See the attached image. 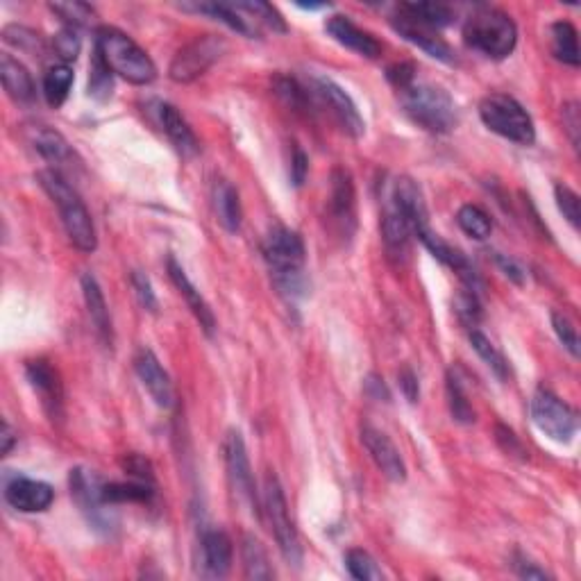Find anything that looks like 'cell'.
Masks as SVG:
<instances>
[{
  "instance_id": "bcb514c9",
  "label": "cell",
  "mask_w": 581,
  "mask_h": 581,
  "mask_svg": "<svg viewBox=\"0 0 581 581\" xmlns=\"http://www.w3.org/2000/svg\"><path fill=\"white\" fill-rule=\"evenodd\" d=\"M130 284H132V289H134V296H137V300H139V305L146 311H150V314H157L159 302H157V296H155V291H153V284H150L146 273L132 271L130 273Z\"/></svg>"
},
{
  "instance_id": "5b68a950",
  "label": "cell",
  "mask_w": 581,
  "mask_h": 581,
  "mask_svg": "<svg viewBox=\"0 0 581 581\" xmlns=\"http://www.w3.org/2000/svg\"><path fill=\"white\" fill-rule=\"evenodd\" d=\"M463 41L468 48L477 50L479 55L488 60H507L516 50L518 44V28L511 16L495 7H482L475 14L468 16L463 25Z\"/></svg>"
},
{
  "instance_id": "4dcf8cb0",
  "label": "cell",
  "mask_w": 581,
  "mask_h": 581,
  "mask_svg": "<svg viewBox=\"0 0 581 581\" xmlns=\"http://www.w3.org/2000/svg\"><path fill=\"white\" fill-rule=\"evenodd\" d=\"M241 559H243V575H246V579H255V581L273 579L275 572L271 566V559H268L266 547L261 545L257 536H252V534L243 536Z\"/></svg>"
},
{
  "instance_id": "e575fe53",
  "label": "cell",
  "mask_w": 581,
  "mask_h": 581,
  "mask_svg": "<svg viewBox=\"0 0 581 581\" xmlns=\"http://www.w3.org/2000/svg\"><path fill=\"white\" fill-rule=\"evenodd\" d=\"M468 339H470V345H473V350L477 352L479 357H482L484 364L491 368L495 375H498V380H502V382L507 380V377H509V364H507V359H504L502 352L495 348L493 341L488 339L484 332H479L477 327H475V330H470Z\"/></svg>"
},
{
  "instance_id": "6da1fadb",
  "label": "cell",
  "mask_w": 581,
  "mask_h": 581,
  "mask_svg": "<svg viewBox=\"0 0 581 581\" xmlns=\"http://www.w3.org/2000/svg\"><path fill=\"white\" fill-rule=\"evenodd\" d=\"M264 259L268 268H271L273 284L277 286V291L286 296L289 300H296L307 296L309 291V280L305 271V243H302L300 234L289 230V227L277 225L271 232L266 234L264 246Z\"/></svg>"
},
{
  "instance_id": "816d5d0a",
  "label": "cell",
  "mask_w": 581,
  "mask_h": 581,
  "mask_svg": "<svg viewBox=\"0 0 581 581\" xmlns=\"http://www.w3.org/2000/svg\"><path fill=\"white\" fill-rule=\"evenodd\" d=\"M563 125L570 134L572 148L579 150V128H581V119H579V105L577 103H568L563 107Z\"/></svg>"
},
{
  "instance_id": "7402d4cb",
  "label": "cell",
  "mask_w": 581,
  "mask_h": 581,
  "mask_svg": "<svg viewBox=\"0 0 581 581\" xmlns=\"http://www.w3.org/2000/svg\"><path fill=\"white\" fill-rule=\"evenodd\" d=\"M200 550H202V568H205L207 577L223 579L227 572L232 570L234 547L232 538L227 536L223 529H207V532L202 534Z\"/></svg>"
},
{
  "instance_id": "44dd1931",
  "label": "cell",
  "mask_w": 581,
  "mask_h": 581,
  "mask_svg": "<svg viewBox=\"0 0 581 581\" xmlns=\"http://www.w3.org/2000/svg\"><path fill=\"white\" fill-rule=\"evenodd\" d=\"M30 143L37 153L46 159L53 171L64 173L75 162V153L71 143L66 141L60 132L48 128V125H32L30 128Z\"/></svg>"
},
{
  "instance_id": "f907efd6",
  "label": "cell",
  "mask_w": 581,
  "mask_h": 581,
  "mask_svg": "<svg viewBox=\"0 0 581 581\" xmlns=\"http://www.w3.org/2000/svg\"><path fill=\"white\" fill-rule=\"evenodd\" d=\"M386 78L395 87V91H400L416 80V66L414 64H395L391 66L389 71H386Z\"/></svg>"
},
{
  "instance_id": "ab89813d",
  "label": "cell",
  "mask_w": 581,
  "mask_h": 581,
  "mask_svg": "<svg viewBox=\"0 0 581 581\" xmlns=\"http://www.w3.org/2000/svg\"><path fill=\"white\" fill-rule=\"evenodd\" d=\"M50 12L60 16V19L69 25V28H75V30L89 25L91 19L96 16L94 7L87 5V3H78V0H73V3H53L50 5Z\"/></svg>"
},
{
  "instance_id": "d4e9b609",
  "label": "cell",
  "mask_w": 581,
  "mask_h": 581,
  "mask_svg": "<svg viewBox=\"0 0 581 581\" xmlns=\"http://www.w3.org/2000/svg\"><path fill=\"white\" fill-rule=\"evenodd\" d=\"M0 78H3L7 96L16 105H32L37 100V87L30 71L10 53H3V57H0Z\"/></svg>"
},
{
  "instance_id": "8fae6325",
  "label": "cell",
  "mask_w": 581,
  "mask_h": 581,
  "mask_svg": "<svg viewBox=\"0 0 581 581\" xmlns=\"http://www.w3.org/2000/svg\"><path fill=\"white\" fill-rule=\"evenodd\" d=\"M223 452H225V468H227V477H230L232 491L239 495V500L243 504H248L255 516H261L264 507L259 504L257 484L250 468L246 443H243V436L241 432H237V429H230V432H227Z\"/></svg>"
},
{
  "instance_id": "603a6c76",
  "label": "cell",
  "mask_w": 581,
  "mask_h": 581,
  "mask_svg": "<svg viewBox=\"0 0 581 581\" xmlns=\"http://www.w3.org/2000/svg\"><path fill=\"white\" fill-rule=\"evenodd\" d=\"M182 10L212 16V19L225 23L227 28L239 32V35L248 37V39H255L259 35V25L255 23V19H252L246 10H243L241 3H218V0H214V3L182 5Z\"/></svg>"
},
{
  "instance_id": "d590c367",
  "label": "cell",
  "mask_w": 581,
  "mask_h": 581,
  "mask_svg": "<svg viewBox=\"0 0 581 581\" xmlns=\"http://www.w3.org/2000/svg\"><path fill=\"white\" fill-rule=\"evenodd\" d=\"M457 223L470 239L486 241L493 232V221L482 207L477 205H463L457 212Z\"/></svg>"
},
{
  "instance_id": "ffe728a7",
  "label": "cell",
  "mask_w": 581,
  "mask_h": 581,
  "mask_svg": "<svg viewBox=\"0 0 581 581\" xmlns=\"http://www.w3.org/2000/svg\"><path fill=\"white\" fill-rule=\"evenodd\" d=\"M325 30L330 32V37L336 41V44H341L343 48L352 50V53L366 57V60H377V57L382 55L380 41L370 35V32L361 30L359 25L352 23L350 16H343V14L330 16L325 23Z\"/></svg>"
},
{
  "instance_id": "681fc988",
  "label": "cell",
  "mask_w": 581,
  "mask_h": 581,
  "mask_svg": "<svg viewBox=\"0 0 581 581\" xmlns=\"http://www.w3.org/2000/svg\"><path fill=\"white\" fill-rule=\"evenodd\" d=\"M495 439H498L500 443V448L509 454V457H518L525 461L527 459V450L522 448V443L518 441V436L511 432L509 427H504V425H498V429H495Z\"/></svg>"
},
{
  "instance_id": "484cf974",
  "label": "cell",
  "mask_w": 581,
  "mask_h": 581,
  "mask_svg": "<svg viewBox=\"0 0 581 581\" xmlns=\"http://www.w3.org/2000/svg\"><path fill=\"white\" fill-rule=\"evenodd\" d=\"M159 123H162V130L166 132V137L171 139L175 150L182 157H196L200 153V141L196 137V132L191 130V125L187 119L178 112V107L159 103Z\"/></svg>"
},
{
  "instance_id": "f5cc1de1",
  "label": "cell",
  "mask_w": 581,
  "mask_h": 581,
  "mask_svg": "<svg viewBox=\"0 0 581 581\" xmlns=\"http://www.w3.org/2000/svg\"><path fill=\"white\" fill-rule=\"evenodd\" d=\"M398 382H400V389L404 393V398H407L409 402H418L420 389H418V377H416L414 370L404 368L402 373L398 375Z\"/></svg>"
},
{
  "instance_id": "b9f144b4",
  "label": "cell",
  "mask_w": 581,
  "mask_h": 581,
  "mask_svg": "<svg viewBox=\"0 0 581 581\" xmlns=\"http://www.w3.org/2000/svg\"><path fill=\"white\" fill-rule=\"evenodd\" d=\"M241 7L252 16V19H255L257 25H266V28H271L273 32H286V23L282 19V14L277 12L273 5L255 0V3H241Z\"/></svg>"
},
{
  "instance_id": "f1b7e54d",
  "label": "cell",
  "mask_w": 581,
  "mask_h": 581,
  "mask_svg": "<svg viewBox=\"0 0 581 581\" xmlns=\"http://www.w3.org/2000/svg\"><path fill=\"white\" fill-rule=\"evenodd\" d=\"M411 227L404 221V216L393 207V202L386 198L384 216H382V239L386 252L393 259H404L409 255V243H411Z\"/></svg>"
},
{
  "instance_id": "7c38bea8",
  "label": "cell",
  "mask_w": 581,
  "mask_h": 581,
  "mask_svg": "<svg viewBox=\"0 0 581 581\" xmlns=\"http://www.w3.org/2000/svg\"><path fill=\"white\" fill-rule=\"evenodd\" d=\"M311 96L316 98V103L332 114L336 125L348 134L352 139L364 137L366 123L361 119L355 100L348 96V91L339 87L330 78H314L311 80Z\"/></svg>"
},
{
  "instance_id": "9c48e42d",
  "label": "cell",
  "mask_w": 581,
  "mask_h": 581,
  "mask_svg": "<svg viewBox=\"0 0 581 581\" xmlns=\"http://www.w3.org/2000/svg\"><path fill=\"white\" fill-rule=\"evenodd\" d=\"M529 411H532L534 425L541 429L547 439L557 443H570L575 439L579 427L577 411L568 407V404L557 398L554 393L538 389L534 393L532 404H529Z\"/></svg>"
},
{
  "instance_id": "7a4b0ae2",
  "label": "cell",
  "mask_w": 581,
  "mask_h": 581,
  "mask_svg": "<svg viewBox=\"0 0 581 581\" xmlns=\"http://www.w3.org/2000/svg\"><path fill=\"white\" fill-rule=\"evenodd\" d=\"M39 187L48 193V198L55 202L60 209L62 225L66 230V237L80 252L91 255L98 248V234L94 218H91L87 205H84L80 193L75 191L73 184L66 180V175L53 168H44L37 173Z\"/></svg>"
},
{
  "instance_id": "83f0119b",
  "label": "cell",
  "mask_w": 581,
  "mask_h": 581,
  "mask_svg": "<svg viewBox=\"0 0 581 581\" xmlns=\"http://www.w3.org/2000/svg\"><path fill=\"white\" fill-rule=\"evenodd\" d=\"M212 205H214L216 221L223 225V230L230 232V234H237L241 230V223H243V209H241L239 191L234 189L232 182L218 180L214 184Z\"/></svg>"
},
{
  "instance_id": "11a10c76",
  "label": "cell",
  "mask_w": 581,
  "mask_h": 581,
  "mask_svg": "<svg viewBox=\"0 0 581 581\" xmlns=\"http://www.w3.org/2000/svg\"><path fill=\"white\" fill-rule=\"evenodd\" d=\"M516 572H518V577H522V579H550V575H547L543 568H538L536 563L527 561V559H520L516 563Z\"/></svg>"
},
{
  "instance_id": "9a60e30c",
  "label": "cell",
  "mask_w": 581,
  "mask_h": 581,
  "mask_svg": "<svg viewBox=\"0 0 581 581\" xmlns=\"http://www.w3.org/2000/svg\"><path fill=\"white\" fill-rule=\"evenodd\" d=\"M25 377L32 386V391L39 395L41 407H44L50 420H60L64 416V389L57 370L50 366L46 359H32L25 364Z\"/></svg>"
},
{
  "instance_id": "8992f818",
  "label": "cell",
  "mask_w": 581,
  "mask_h": 581,
  "mask_svg": "<svg viewBox=\"0 0 581 581\" xmlns=\"http://www.w3.org/2000/svg\"><path fill=\"white\" fill-rule=\"evenodd\" d=\"M479 119L488 130L500 134L502 139L518 143V146H532L536 141L532 116L516 98L507 94H488L479 103Z\"/></svg>"
},
{
  "instance_id": "2e32d148",
  "label": "cell",
  "mask_w": 581,
  "mask_h": 581,
  "mask_svg": "<svg viewBox=\"0 0 581 581\" xmlns=\"http://www.w3.org/2000/svg\"><path fill=\"white\" fill-rule=\"evenodd\" d=\"M134 370H137L139 382L143 384V389L148 391L150 398L155 400L157 407H162V409L175 407V400H178V395H175V386L164 370V366L159 364V359L155 357L153 350L141 348L137 352V357H134Z\"/></svg>"
},
{
  "instance_id": "5bb4252c",
  "label": "cell",
  "mask_w": 581,
  "mask_h": 581,
  "mask_svg": "<svg viewBox=\"0 0 581 581\" xmlns=\"http://www.w3.org/2000/svg\"><path fill=\"white\" fill-rule=\"evenodd\" d=\"M361 443H364L370 459L375 461V466L380 468V473L389 479V482L402 484L404 479H407V466H404L402 454L382 429H377L370 423L361 425Z\"/></svg>"
},
{
  "instance_id": "d6986e66",
  "label": "cell",
  "mask_w": 581,
  "mask_h": 581,
  "mask_svg": "<svg viewBox=\"0 0 581 581\" xmlns=\"http://www.w3.org/2000/svg\"><path fill=\"white\" fill-rule=\"evenodd\" d=\"M166 271H168V277H171V282L175 284V289L180 291V296L184 298V302H187L191 314L196 316V321L202 327V332H205L209 339H212L214 332H216V316H214L212 307L207 305V300L202 298V293L196 289V286H193V282L189 280V275L184 273L182 264L173 255H168Z\"/></svg>"
},
{
  "instance_id": "3957f363",
  "label": "cell",
  "mask_w": 581,
  "mask_h": 581,
  "mask_svg": "<svg viewBox=\"0 0 581 581\" xmlns=\"http://www.w3.org/2000/svg\"><path fill=\"white\" fill-rule=\"evenodd\" d=\"M96 53L114 75L130 84H150L157 78V66L137 41L119 28L103 25L96 32Z\"/></svg>"
},
{
  "instance_id": "c3c4849f",
  "label": "cell",
  "mask_w": 581,
  "mask_h": 581,
  "mask_svg": "<svg viewBox=\"0 0 581 581\" xmlns=\"http://www.w3.org/2000/svg\"><path fill=\"white\" fill-rule=\"evenodd\" d=\"M121 466L125 473H128L132 479H139V482H150L155 484V475H153V466H150L148 459H143L141 454H125Z\"/></svg>"
},
{
  "instance_id": "277c9868",
  "label": "cell",
  "mask_w": 581,
  "mask_h": 581,
  "mask_svg": "<svg viewBox=\"0 0 581 581\" xmlns=\"http://www.w3.org/2000/svg\"><path fill=\"white\" fill-rule=\"evenodd\" d=\"M404 114L418 128L432 134H448L459 123V109L448 91L429 82H411L398 91Z\"/></svg>"
},
{
  "instance_id": "4fadbf2b",
  "label": "cell",
  "mask_w": 581,
  "mask_h": 581,
  "mask_svg": "<svg viewBox=\"0 0 581 581\" xmlns=\"http://www.w3.org/2000/svg\"><path fill=\"white\" fill-rule=\"evenodd\" d=\"M330 221L339 237L350 239L357 227V193L352 175L345 168H334L332 184H330Z\"/></svg>"
},
{
  "instance_id": "8d00e7d4",
  "label": "cell",
  "mask_w": 581,
  "mask_h": 581,
  "mask_svg": "<svg viewBox=\"0 0 581 581\" xmlns=\"http://www.w3.org/2000/svg\"><path fill=\"white\" fill-rule=\"evenodd\" d=\"M448 404H450V414L461 425H473L475 423V409L468 400V393L463 391V384L454 370L448 373Z\"/></svg>"
},
{
  "instance_id": "ba28073f",
  "label": "cell",
  "mask_w": 581,
  "mask_h": 581,
  "mask_svg": "<svg viewBox=\"0 0 581 581\" xmlns=\"http://www.w3.org/2000/svg\"><path fill=\"white\" fill-rule=\"evenodd\" d=\"M227 50L223 37L202 35L189 41L175 53L171 66H168V78L178 84H189L205 75L212 66L221 60V55Z\"/></svg>"
},
{
  "instance_id": "60d3db41",
  "label": "cell",
  "mask_w": 581,
  "mask_h": 581,
  "mask_svg": "<svg viewBox=\"0 0 581 581\" xmlns=\"http://www.w3.org/2000/svg\"><path fill=\"white\" fill-rule=\"evenodd\" d=\"M552 327H554V332H557L559 341L563 343V348H566L570 355L577 359L581 352V343H579L577 327L570 321V316L563 314V311H552Z\"/></svg>"
},
{
  "instance_id": "db71d44e",
  "label": "cell",
  "mask_w": 581,
  "mask_h": 581,
  "mask_svg": "<svg viewBox=\"0 0 581 581\" xmlns=\"http://www.w3.org/2000/svg\"><path fill=\"white\" fill-rule=\"evenodd\" d=\"M307 171H309L307 155L302 153V150H296V157H293V164H291V178H293V184H296V187H300V184L305 182Z\"/></svg>"
},
{
  "instance_id": "1f68e13d",
  "label": "cell",
  "mask_w": 581,
  "mask_h": 581,
  "mask_svg": "<svg viewBox=\"0 0 581 581\" xmlns=\"http://www.w3.org/2000/svg\"><path fill=\"white\" fill-rule=\"evenodd\" d=\"M155 498V484L150 482H105L103 484V500L112 507V504H148Z\"/></svg>"
},
{
  "instance_id": "6f0895ef",
  "label": "cell",
  "mask_w": 581,
  "mask_h": 581,
  "mask_svg": "<svg viewBox=\"0 0 581 581\" xmlns=\"http://www.w3.org/2000/svg\"><path fill=\"white\" fill-rule=\"evenodd\" d=\"M0 441H3V448H0V452L10 454L12 445L16 443V434H14V429L10 427V423H3V434H0Z\"/></svg>"
},
{
  "instance_id": "74e56055",
  "label": "cell",
  "mask_w": 581,
  "mask_h": 581,
  "mask_svg": "<svg viewBox=\"0 0 581 581\" xmlns=\"http://www.w3.org/2000/svg\"><path fill=\"white\" fill-rule=\"evenodd\" d=\"M345 568H348L350 575L359 581H382L384 579V572L380 566H377V561L370 557L366 550H359V547H355V550H348V554H345Z\"/></svg>"
},
{
  "instance_id": "30bf717a",
  "label": "cell",
  "mask_w": 581,
  "mask_h": 581,
  "mask_svg": "<svg viewBox=\"0 0 581 581\" xmlns=\"http://www.w3.org/2000/svg\"><path fill=\"white\" fill-rule=\"evenodd\" d=\"M103 484V479L91 470H71V495L78 502L80 511L87 516L89 525L96 532L109 536L116 529V518L107 511L109 504L103 500Z\"/></svg>"
},
{
  "instance_id": "ac0fdd59",
  "label": "cell",
  "mask_w": 581,
  "mask_h": 581,
  "mask_svg": "<svg viewBox=\"0 0 581 581\" xmlns=\"http://www.w3.org/2000/svg\"><path fill=\"white\" fill-rule=\"evenodd\" d=\"M5 502L21 513H41L55 502V491L39 479L16 475L5 482Z\"/></svg>"
},
{
  "instance_id": "9f6ffc18",
  "label": "cell",
  "mask_w": 581,
  "mask_h": 581,
  "mask_svg": "<svg viewBox=\"0 0 581 581\" xmlns=\"http://www.w3.org/2000/svg\"><path fill=\"white\" fill-rule=\"evenodd\" d=\"M498 264H500V268L504 271V275L511 277L513 282L520 284L522 280H525V273H522V268L513 259H509V257H498Z\"/></svg>"
},
{
  "instance_id": "4316f807",
  "label": "cell",
  "mask_w": 581,
  "mask_h": 581,
  "mask_svg": "<svg viewBox=\"0 0 581 581\" xmlns=\"http://www.w3.org/2000/svg\"><path fill=\"white\" fill-rule=\"evenodd\" d=\"M393 28L395 32H400V37L407 39L409 44L418 46L423 53L434 57V60L445 62V64L454 62V50L445 44V41L436 35L434 30H427L423 28V25L402 19V16H398V19L393 21Z\"/></svg>"
},
{
  "instance_id": "ee69618b",
  "label": "cell",
  "mask_w": 581,
  "mask_h": 581,
  "mask_svg": "<svg viewBox=\"0 0 581 581\" xmlns=\"http://www.w3.org/2000/svg\"><path fill=\"white\" fill-rule=\"evenodd\" d=\"M112 71L107 69L100 55L94 53V62H91V78H89V96L107 98L112 94Z\"/></svg>"
},
{
  "instance_id": "d6a6232c",
  "label": "cell",
  "mask_w": 581,
  "mask_h": 581,
  "mask_svg": "<svg viewBox=\"0 0 581 581\" xmlns=\"http://www.w3.org/2000/svg\"><path fill=\"white\" fill-rule=\"evenodd\" d=\"M552 55L563 64L579 66L581 55H579L577 30L570 21H557L552 25Z\"/></svg>"
},
{
  "instance_id": "52a82bcc",
  "label": "cell",
  "mask_w": 581,
  "mask_h": 581,
  "mask_svg": "<svg viewBox=\"0 0 581 581\" xmlns=\"http://www.w3.org/2000/svg\"><path fill=\"white\" fill-rule=\"evenodd\" d=\"M264 516L268 518V525H271V532L280 547L284 561L293 568H300L302 563V545L298 529L291 520L289 502H286L284 488L273 473L266 475L264 482Z\"/></svg>"
},
{
  "instance_id": "cb8c5ba5",
  "label": "cell",
  "mask_w": 581,
  "mask_h": 581,
  "mask_svg": "<svg viewBox=\"0 0 581 581\" xmlns=\"http://www.w3.org/2000/svg\"><path fill=\"white\" fill-rule=\"evenodd\" d=\"M82 296H84V305H87L89 318H91V323H94V330L98 334L100 343H103L105 348H112V343H114L112 316H109L103 289H100V284L91 273L82 275Z\"/></svg>"
},
{
  "instance_id": "836d02e7",
  "label": "cell",
  "mask_w": 581,
  "mask_h": 581,
  "mask_svg": "<svg viewBox=\"0 0 581 581\" xmlns=\"http://www.w3.org/2000/svg\"><path fill=\"white\" fill-rule=\"evenodd\" d=\"M73 87V69L69 64H53L44 75V96L50 107H62Z\"/></svg>"
},
{
  "instance_id": "f35d334b",
  "label": "cell",
  "mask_w": 581,
  "mask_h": 581,
  "mask_svg": "<svg viewBox=\"0 0 581 581\" xmlns=\"http://www.w3.org/2000/svg\"><path fill=\"white\" fill-rule=\"evenodd\" d=\"M3 39L10 46H16L19 50H25V53H44L46 44L41 39L39 32L25 28V25H7L3 30Z\"/></svg>"
},
{
  "instance_id": "f6af8a7d",
  "label": "cell",
  "mask_w": 581,
  "mask_h": 581,
  "mask_svg": "<svg viewBox=\"0 0 581 581\" xmlns=\"http://www.w3.org/2000/svg\"><path fill=\"white\" fill-rule=\"evenodd\" d=\"M53 48H55V53L62 57L64 64L78 60L80 48H82V41H80L78 30L69 28V25H66V28L62 32H57V35H55Z\"/></svg>"
},
{
  "instance_id": "7dc6e473",
  "label": "cell",
  "mask_w": 581,
  "mask_h": 581,
  "mask_svg": "<svg viewBox=\"0 0 581 581\" xmlns=\"http://www.w3.org/2000/svg\"><path fill=\"white\" fill-rule=\"evenodd\" d=\"M454 307H457V314L461 318V323H466L468 327H477L479 318H482V305H479L477 300V293L473 291H461L457 302H454Z\"/></svg>"
},
{
  "instance_id": "7bdbcfd3",
  "label": "cell",
  "mask_w": 581,
  "mask_h": 581,
  "mask_svg": "<svg viewBox=\"0 0 581 581\" xmlns=\"http://www.w3.org/2000/svg\"><path fill=\"white\" fill-rule=\"evenodd\" d=\"M554 198H557V205H559V212L563 214V218L579 230V223H581V207H579V196L566 184H557L554 187Z\"/></svg>"
},
{
  "instance_id": "f546056e",
  "label": "cell",
  "mask_w": 581,
  "mask_h": 581,
  "mask_svg": "<svg viewBox=\"0 0 581 581\" xmlns=\"http://www.w3.org/2000/svg\"><path fill=\"white\" fill-rule=\"evenodd\" d=\"M398 12L402 19L423 25L427 30L448 28L454 21V10L443 3H402Z\"/></svg>"
},
{
  "instance_id": "e0dca14e",
  "label": "cell",
  "mask_w": 581,
  "mask_h": 581,
  "mask_svg": "<svg viewBox=\"0 0 581 581\" xmlns=\"http://www.w3.org/2000/svg\"><path fill=\"white\" fill-rule=\"evenodd\" d=\"M389 200L393 202V207L404 216V221L409 223L411 234L418 237L425 230H429V214H427V202L423 196V189L418 187L416 180L402 175L393 182Z\"/></svg>"
}]
</instances>
